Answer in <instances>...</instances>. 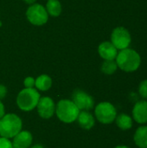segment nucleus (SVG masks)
Wrapping results in <instances>:
<instances>
[{"label":"nucleus","instance_id":"dca6fc26","mask_svg":"<svg viewBox=\"0 0 147 148\" xmlns=\"http://www.w3.org/2000/svg\"><path fill=\"white\" fill-rule=\"evenodd\" d=\"M35 86L38 90L48 91L52 86V79L48 75H41L36 79Z\"/></svg>","mask_w":147,"mask_h":148},{"label":"nucleus","instance_id":"4468645a","mask_svg":"<svg viewBox=\"0 0 147 148\" xmlns=\"http://www.w3.org/2000/svg\"><path fill=\"white\" fill-rule=\"evenodd\" d=\"M133 142L139 148H147V125H140L133 134Z\"/></svg>","mask_w":147,"mask_h":148},{"label":"nucleus","instance_id":"6ab92c4d","mask_svg":"<svg viewBox=\"0 0 147 148\" xmlns=\"http://www.w3.org/2000/svg\"><path fill=\"white\" fill-rule=\"evenodd\" d=\"M138 92H139V95L143 100H147V79L143 80L139 83Z\"/></svg>","mask_w":147,"mask_h":148},{"label":"nucleus","instance_id":"6e6552de","mask_svg":"<svg viewBox=\"0 0 147 148\" xmlns=\"http://www.w3.org/2000/svg\"><path fill=\"white\" fill-rule=\"evenodd\" d=\"M72 101L80 111H89L94 106V98L88 93L80 89L74 92Z\"/></svg>","mask_w":147,"mask_h":148},{"label":"nucleus","instance_id":"aec40b11","mask_svg":"<svg viewBox=\"0 0 147 148\" xmlns=\"http://www.w3.org/2000/svg\"><path fill=\"white\" fill-rule=\"evenodd\" d=\"M0 148H13L12 142L10 140V139L0 137Z\"/></svg>","mask_w":147,"mask_h":148},{"label":"nucleus","instance_id":"f8f14e48","mask_svg":"<svg viewBox=\"0 0 147 148\" xmlns=\"http://www.w3.org/2000/svg\"><path fill=\"white\" fill-rule=\"evenodd\" d=\"M99 55L104 60H115L118 55V49L111 42H103L98 48Z\"/></svg>","mask_w":147,"mask_h":148},{"label":"nucleus","instance_id":"a878e982","mask_svg":"<svg viewBox=\"0 0 147 148\" xmlns=\"http://www.w3.org/2000/svg\"><path fill=\"white\" fill-rule=\"evenodd\" d=\"M29 148H44L42 146H41V145H38V144H36V145H35V146H33V147H31Z\"/></svg>","mask_w":147,"mask_h":148},{"label":"nucleus","instance_id":"393cba45","mask_svg":"<svg viewBox=\"0 0 147 148\" xmlns=\"http://www.w3.org/2000/svg\"><path fill=\"white\" fill-rule=\"evenodd\" d=\"M114 148H131V147H129L128 146H126V145H119V146L115 147Z\"/></svg>","mask_w":147,"mask_h":148},{"label":"nucleus","instance_id":"4be33fe9","mask_svg":"<svg viewBox=\"0 0 147 148\" xmlns=\"http://www.w3.org/2000/svg\"><path fill=\"white\" fill-rule=\"evenodd\" d=\"M7 95V88L3 85V84H0V100L3 99Z\"/></svg>","mask_w":147,"mask_h":148},{"label":"nucleus","instance_id":"412c9836","mask_svg":"<svg viewBox=\"0 0 147 148\" xmlns=\"http://www.w3.org/2000/svg\"><path fill=\"white\" fill-rule=\"evenodd\" d=\"M35 82H36V79L31 77V76H28L24 79L23 82V85L25 88H31L35 87Z\"/></svg>","mask_w":147,"mask_h":148},{"label":"nucleus","instance_id":"9d476101","mask_svg":"<svg viewBox=\"0 0 147 148\" xmlns=\"http://www.w3.org/2000/svg\"><path fill=\"white\" fill-rule=\"evenodd\" d=\"M133 121L139 125L147 124V100L137 101L132 109Z\"/></svg>","mask_w":147,"mask_h":148},{"label":"nucleus","instance_id":"f3484780","mask_svg":"<svg viewBox=\"0 0 147 148\" xmlns=\"http://www.w3.org/2000/svg\"><path fill=\"white\" fill-rule=\"evenodd\" d=\"M62 4L58 0H48L46 4V10L49 16H59L62 13Z\"/></svg>","mask_w":147,"mask_h":148},{"label":"nucleus","instance_id":"b1692460","mask_svg":"<svg viewBox=\"0 0 147 148\" xmlns=\"http://www.w3.org/2000/svg\"><path fill=\"white\" fill-rule=\"evenodd\" d=\"M26 3H28V4H33V3H36V0H23Z\"/></svg>","mask_w":147,"mask_h":148},{"label":"nucleus","instance_id":"0eeeda50","mask_svg":"<svg viewBox=\"0 0 147 148\" xmlns=\"http://www.w3.org/2000/svg\"><path fill=\"white\" fill-rule=\"evenodd\" d=\"M132 38L130 32L124 27L115 28L111 35V42L119 50L127 49L131 43Z\"/></svg>","mask_w":147,"mask_h":148},{"label":"nucleus","instance_id":"2eb2a0df","mask_svg":"<svg viewBox=\"0 0 147 148\" xmlns=\"http://www.w3.org/2000/svg\"><path fill=\"white\" fill-rule=\"evenodd\" d=\"M116 126L122 131H128L133 127V119L131 115L126 113H120L117 114L114 121Z\"/></svg>","mask_w":147,"mask_h":148},{"label":"nucleus","instance_id":"a211bd4d","mask_svg":"<svg viewBox=\"0 0 147 148\" xmlns=\"http://www.w3.org/2000/svg\"><path fill=\"white\" fill-rule=\"evenodd\" d=\"M118 69V65L114 60H105L101 65V71L105 75H113Z\"/></svg>","mask_w":147,"mask_h":148},{"label":"nucleus","instance_id":"39448f33","mask_svg":"<svg viewBox=\"0 0 147 148\" xmlns=\"http://www.w3.org/2000/svg\"><path fill=\"white\" fill-rule=\"evenodd\" d=\"M117 109L109 101H101L94 108L95 119L101 124L110 125L114 122L117 116Z\"/></svg>","mask_w":147,"mask_h":148},{"label":"nucleus","instance_id":"ddd939ff","mask_svg":"<svg viewBox=\"0 0 147 148\" xmlns=\"http://www.w3.org/2000/svg\"><path fill=\"white\" fill-rule=\"evenodd\" d=\"M76 121L80 127L85 130H90L95 125V118L89 111H81Z\"/></svg>","mask_w":147,"mask_h":148},{"label":"nucleus","instance_id":"423d86ee","mask_svg":"<svg viewBox=\"0 0 147 148\" xmlns=\"http://www.w3.org/2000/svg\"><path fill=\"white\" fill-rule=\"evenodd\" d=\"M26 16L30 23L36 26L45 24L49 19L46 8L40 3L31 4L26 10Z\"/></svg>","mask_w":147,"mask_h":148},{"label":"nucleus","instance_id":"7ed1b4c3","mask_svg":"<svg viewBox=\"0 0 147 148\" xmlns=\"http://www.w3.org/2000/svg\"><path fill=\"white\" fill-rule=\"evenodd\" d=\"M76 105L68 99H63L58 101L55 107V114L57 118L63 123L70 124L75 122L80 114Z\"/></svg>","mask_w":147,"mask_h":148},{"label":"nucleus","instance_id":"20e7f679","mask_svg":"<svg viewBox=\"0 0 147 148\" xmlns=\"http://www.w3.org/2000/svg\"><path fill=\"white\" fill-rule=\"evenodd\" d=\"M40 97V94L36 88H25L18 93L16 105L22 111L29 112L36 108Z\"/></svg>","mask_w":147,"mask_h":148},{"label":"nucleus","instance_id":"f03ea898","mask_svg":"<svg viewBox=\"0 0 147 148\" xmlns=\"http://www.w3.org/2000/svg\"><path fill=\"white\" fill-rule=\"evenodd\" d=\"M23 127L22 119L15 114H4L0 119V136L7 139L14 138Z\"/></svg>","mask_w":147,"mask_h":148},{"label":"nucleus","instance_id":"1a4fd4ad","mask_svg":"<svg viewBox=\"0 0 147 148\" xmlns=\"http://www.w3.org/2000/svg\"><path fill=\"white\" fill-rule=\"evenodd\" d=\"M38 114L42 119H49L55 113V104L52 98L49 96L40 97L36 106Z\"/></svg>","mask_w":147,"mask_h":148},{"label":"nucleus","instance_id":"5701e85b","mask_svg":"<svg viewBox=\"0 0 147 148\" xmlns=\"http://www.w3.org/2000/svg\"><path fill=\"white\" fill-rule=\"evenodd\" d=\"M5 114V109H4V106L3 104V102L0 100V119Z\"/></svg>","mask_w":147,"mask_h":148},{"label":"nucleus","instance_id":"f257e3e1","mask_svg":"<svg viewBox=\"0 0 147 148\" xmlns=\"http://www.w3.org/2000/svg\"><path fill=\"white\" fill-rule=\"evenodd\" d=\"M115 62L121 70L131 73L139 69L141 64V57L139 54L132 49H125L120 50L116 58Z\"/></svg>","mask_w":147,"mask_h":148},{"label":"nucleus","instance_id":"9b49d317","mask_svg":"<svg viewBox=\"0 0 147 148\" xmlns=\"http://www.w3.org/2000/svg\"><path fill=\"white\" fill-rule=\"evenodd\" d=\"M33 141V137L29 131H20L14 138L12 141L13 148H29Z\"/></svg>","mask_w":147,"mask_h":148}]
</instances>
